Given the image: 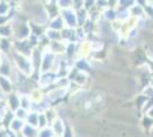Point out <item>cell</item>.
Returning a JSON list of instances; mask_svg holds the SVG:
<instances>
[{
    "instance_id": "obj_1",
    "label": "cell",
    "mask_w": 153,
    "mask_h": 137,
    "mask_svg": "<svg viewBox=\"0 0 153 137\" xmlns=\"http://www.w3.org/2000/svg\"><path fill=\"white\" fill-rule=\"evenodd\" d=\"M0 62H1V59H0Z\"/></svg>"
}]
</instances>
